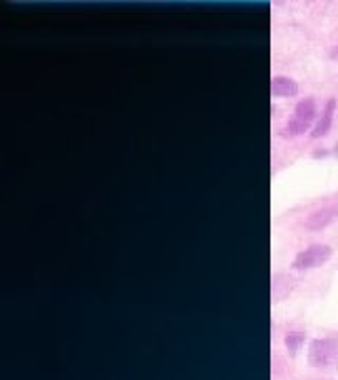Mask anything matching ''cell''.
<instances>
[{
  "label": "cell",
  "instance_id": "1",
  "mask_svg": "<svg viewBox=\"0 0 338 380\" xmlns=\"http://www.w3.org/2000/svg\"><path fill=\"white\" fill-rule=\"evenodd\" d=\"M307 363L319 372H338V336H321L311 341Z\"/></svg>",
  "mask_w": 338,
  "mask_h": 380
},
{
  "label": "cell",
  "instance_id": "2",
  "mask_svg": "<svg viewBox=\"0 0 338 380\" xmlns=\"http://www.w3.org/2000/svg\"><path fill=\"white\" fill-rule=\"evenodd\" d=\"M317 102L313 98H303L294 108L292 118L287 120L285 129L281 132L283 138H299L305 136L307 132H311V127H315L313 123H317Z\"/></svg>",
  "mask_w": 338,
  "mask_h": 380
},
{
  "label": "cell",
  "instance_id": "3",
  "mask_svg": "<svg viewBox=\"0 0 338 380\" xmlns=\"http://www.w3.org/2000/svg\"><path fill=\"white\" fill-rule=\"evenodd\" d=\"M334 249L326 243H313L305 249H301L292 260V269L294 271H311L317 266H323L330 258H332Z\"/></svg>",
  "mask_w": 338,
  "mask_h": 380
},
{
  "label": "cell",
  "instance_id": "4",
  "mask_svg": "<svg viewBox=\"0 0 338 380\" xmlns=\"http://www.w3.org/2000/svg\"><path fill=\"white\" fill-rule=\"evenodd\" d=\"M336 220H338V203L323 205V207L313 209L311 214L305 218V228H309V230H323L330 224H334Z\"/></svg>",
  "mask_w": 338,
  "mask_h": 380
},
{
  "label": "cell",
  "instance_id": "5",
  "mask_svg": "<svg viewBox=\"0 0 338 380\" xmlns=\"http://www.w3.org/2000/svg\"><path fill=\"white\" fill-rule=\"evenodd\" d=\"M336 108H338V104H336L334 98H330V100L323 104L321 114L317 116V123H315L313 132H311V138H313V140H319V138H323V136L330 134V129H332V120H334V114H336Z\"/></svg>",
  "mask_w": 338,
  "mask_h": 380
},
{
  "label": "cell",
  "instance_id": "6",
  "mask_svg": "<svg viewBox=\"0 0 338 380\" xmlns=\"http://www.w3.org/2000/svg\"><path fill=\"white\" fill-rule=\"evenodd\" d=\"M301 91L299 82L290 76H283V74H277L271 78V96L273 98H296Z\"/></svg>",
  "mask_w": 338,
  "mask_h": 380
},
{
  "label": "cell",
  "instance_id": "7",
  "mask_svg": "<svg viewBox=\"0 0 338 380\" xmlns=\"http://www.w3.org/2000/svg\"><path fill=\"white\" fill-rule=\"evenodd\" d=\"M294 285H296V281H294L292 275H287V273L273 275V279H271V300L281 302L283 298H287V296L292 293Z\"/></svg>",
  "mask_w": 338,
  "mask_h": 380
},
{
  "label": "cell",
  "instance_id": "8",
  "mask_svg": "<svg viewBox=\"0 0 338 380\" xmlns=\"http://www.w3.org/2000/svg\"><path fill=\"white\" fill-rule=\"evenodd\" d=\"M305 341H307V334L301 332V329H292L283 336V345L287 349V355L290 357H296L299 355V351L305 347Z\"/></svg>",
  "mask_w": 338,
  "mask_h": 380
},
{
  "label": "cell",
  "instance_id": "9",
  "mask_svg": "<svg viewBox=\"0 0 338 380\" xmlns=\"http://www.w3.org/2000/svg\"><path fill=\"white\" fill-rule=\"evenodd\" d=\"M330 60H332V62H338V45H334V47H332V51H330Z\"/></svg>",
  "mask_w": 338,
  "mask_h": 380
},
{
  "label": "cell",
  "instance_id": "10",
  "mask_svg": "<svg viewBox=\"0 0 338 380\" xmlns=\"http://www.w3.org/2000/svg\"><path fill=\"white\" fill-rule=\"evenodd\" d=\"M328 154H330V150H315V152H313V156H315V159H319V156H328Z\"/></svg>",
  "mask_w": 338,
  "mask_h": 380
},
{
  "label": "cell",
  "instance_id": "11",
  "mask_svg": "<svg viewBox=\"0 0 338 380\" xmlns=\"http://www.w3.org/2000/svg\"><path fill=\"white\" fill-rule=\"evenodd\" d=\"M305 380H334V378H323V376L319 378V376H317V378H305Z\"/></svg>",
  "mask_w": 338,
  "mask_h": 380
},
{
  "label": "cell",
  "instance_id": "12",
  "mask_svg": "<svg viewBox=\"0 0 338 380\" xmlns=\"http://www.w3.org/2000/svg\"><path fill=\"white\" fill-rule=\"evenodd\" d=\"M334 154L338 156V144H336V148H334Z\"/></svg>",
  "mask_w": 338,
  "mask_h": 380
}]
</instances>
